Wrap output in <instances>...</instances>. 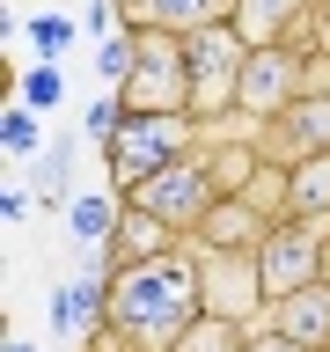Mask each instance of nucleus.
Here are the masks:
<instances>
[{
    "instance_id": "nucleus-1",
    "label": "nucleus",
    "mask_w": 330,
    "mask_h": 352,
    "mask_svg": "<svg viewBox=\"0 0 330 352\" xmlns=\"http://www.w3.org/2000/svg\"><path fill=\"white\" fill-rule=\"evenodd\" d=\"M198 316H206V264H198V250L118 264L110 272V316L88 338V352H176Z\"/></svg>"
},
{
    "instance_id": "nucleus-2",
    "label": "nucleus",
    "mask_w": 330,
    "mask_h": 352,
    "mask_svg": "<svg viewBox=\"0 0 330 352\" xmlns=\"http://www.w3.org/2000/svg\"><path fill=\"white\" fill-rule=\"evenodd\" d=\"M198 140H206V125H198L191 110H125V125L103 140V162H110L118 198H132L147 176L169 169V162L198 154Z\"/></svg>"
},
{
    "instance_id": "nucleus-3",
    "label": "nucleus",
    "mask_w": 330,
    "mask_h": 352,
    "mask_svg": "<svg viewBox=\"0 0 330 352\" xmlns=\"http://www.w3.org/2000/svg\"><path fill=\"white\" fill-rule=\"evenodd\" d=\"M330 272V220H301V213H279L272 235L257 242V279H264V308L301 294L308 279Z\"/></svg>"
},
{
    "instance_id": "nucleus-4",
    "label": "nucleus",
    "mask_w": 330,
    "mask_h": 352,
    "mask_svg": "<svg viewBox=\"0 0 330 352\" xmlns=\"http://www.w3.org/2000/svg\"><path fill=\"white\" fill-rule=\"evenodd\" d=\"M125 110H191V66H184V37L176 30H147L132 22V74L118 81Z\"/></svg>"
},
{
    "instance_id": "nucleus-5",
    "label": "nucleus",
    "mask_w": 330,
    "mask_h": 352,
    "mask_svg": "<svg viewBox=\"0 0 330 352\" xmlns=\"http://www.w3.org/2000/svg\"><path fill=\"white\" fill-rule=\"evenodd\" d=\"M242 59H250V44H242L235 22H213V30H191V37H184V66H191V118H198V125L235 110Z\"/></svg>"
},
{
    "instance_id": "nucleus-6",
    "label": "nucleus",
    "mask_w": 330,
    "mask_h": 352,
    "mask_svg": "<svg viewBox=\"0 0 330 352\" xmlns=\"http://www.w3.org/2000/svg\"><path fill=\"white\" fill-rule=\"evenodd\" d=\"M132 198H140L147 213H162L176 235H198V228H206V213H213L228 191H220V176H213V162H206V154H184V162H169L162 176H147Z\"/></svg>"
},
{
    "instance_id": "nucleus-7",
    "label": "nucleus",
    "mask_w": 330,
    "mask_h": 352,
    "mask_svg": "<svg viewBox=\"0 0 330 352\" xmlns=\"http://www.w3.org/2000/svg\"><path fill=\"white\" fill-rule=\"evenodd\" d=\"M301 88H308V52H294V44H264V52L242 59L235 110H242V118H257V125H272Z\"/></svg>"
},
{
    "instance_id": "nucleus-8",
    "label": "nucleus",
    "mask_w": 330,
    "mask_h": 352,
    "mask_svg": "<svg viewBox=\"0 0 330 352\" xmlns=\"http://www.w3.org/2000/svg\"><path fill=\"white\" fill-rule=\"evenodd\" d=\"M198 264H206V316L257 323V308H264L257 250H198Z\"/></svg>"
},
{
    "instance_id": "nucleus-9",
    "label": "nucleus",
    "mask_w": 330,
    "mask_h": 352,
    "mask_svg": "<svg viewBox=\"0 0 330 352\" xmlns=\"http://www.w3.org/2000/svg\"><path fill=\"white\" fill-rule=\"evenodd\" d=\"M272 154H286V162L330 154V88H301V96L272 118Z\"/></svg>"
},
{
    "instance_id": "nucleus-10",
    "label": "nucleus",
    "mask_w": 330,
    "mask_h": 352,
    "mask_svg": "<svg viewBox=\"0 0 330 352\" xmlns=\"http://www.w3.org/2000/svg\"><path fill=\"white\" fill-rule=\"evenodd\" d=\"M272 220L279 213H264V206H250V191H228L213 206V213H206V228H198V250H257L264 235H272Z\"/></svg>"
},
{
    "instance_id": "nucleus-11",
    "label": "nucleus",
    "mask_w": 330,
    "mask_h": 352,
    "mask_svg": "<svg viewBox=\"0 0 330 352\" xmlns=\"http://www.w3.org/2000/svg\"><path fill=\"white\" fill-rule=\"evenodd\" d=\"M264 323L286 330V338H294V345H308V352H330V279H308L301 294L272 301V308H264Z\"/></svg>"
},
{
    "instance_id": "nucleus-12",
    "label": "nucleus",
    "mask_w": 330,
    "mask_h": 352,
    "mask_svg": "<svg viewBox=\"0 0 330 352\" xmlns=\"http://www.w3.org/2000/svg\"><path fill=\"white\" fill-rule=\"evenodd\" d=\"M169 250H184V235H176L162 213H147L140 198H125L118 235H110V257H118V264H147V257H169Z\"/></svg>"
},
{
    "instance_id": "nucleus-13",
    "label": "nucleus",
    "mask_w": 330,
    "mask_h": 352,
    "mask_svg": "<svg viewBox=\"0 0 330 352\" xmlns=\"http://www.w3.org/2000/svg\"><path fill=\"white\" fill-rule=\"evenodd\" d=\"M279 213L330 220V154H301L279 169Z\"/></svg>"
},
{
    "instance_id": "nucleus-14",
    "label": "nucleus",
    "mask_w": 330,
    "mask_h": 352,
    "mask_svg": "<svg viewBox=\"0 0 330 352\" xmlns=\"http://www.w3.org/2000/svg\"><path fill=\"white\" fill-rule=\"evenodd\" d=\"M316 15V0H235V30L250 52H264V44H286V30L294 22Z\"/></svg>"
},
{
    "instance_id": "nucleus-15",
    "label": "nucleus",
    "mask_w": 330,
    "mask_h": 352,
    "mask_svg": "<svg viewBox=\"0 0 330 352\" xmlns=\"http://www.w3.org/2000/svg\"><path fill=\"white\" fill-rule=\"evenodd\" d=\"M132 15L147 22V30H176V37H191V30L235 22V0H132Z\"/></svg>"
},
{
    "instance_id": "nucleus-16",
    "label": "nucleus",
    "mask_w": 330,
    "mask_h": 352,
    "mask_svg": "<svg viewBox=\"0 0 330 352\" xmlns=\"http://www.w3.org/2000/svg\"><path fill=\"white\" fill-rule=\"evenodd\" d=\"M118 213H125V198L81 191V198H74V242H88V250H110V235H118Z\"/></svg>"
},
{
    "instance_id": "nucleus-17",
    "label": "nucleus",
    "mask_w": 330,
    "mask_h": 352,
    "mask_svg": "<svg viewBox=\"0 0 330 352\" xmlns=\"http://www.w3.org/2000/svg\"><path fill=\"white\" fill-rule=\"evenodd\" d=\"M242 338H250V323H228V316H198V323L184 330V345H176V352H242Z\"/></svg>"
},
{
    "instance_id": "nucleus-18",
    "label": "nucleus",
    "mask_w": 330,
    "mask_h": 352,
    "mask_svg": "<svg viewBox=\"0 0 330 352\" xmlns=\"http://www.w3.org/2000/svg\"><path fill=\"white\" fill-rule=\"evenodd\" d=\"M206 162H213L220 191H250L242 176H257V147H213V154H206Z\"/></svg>"
},
{
    "instance_id": "nucleus-19",
    "label": "nucleus",
    "mask_w": 330,
    "mask_h": 352,
    "mask_svg": "<svg viewBox=\"0 0 330 352\" xmlns=\"http://www.w3.org/2000/svg\"><path fill=\"white\" fill-rule=\"evenodd\" d=\"M0 140H8V154H30V147H37V118H30V103H15L8 118H0Z\"/></svg>"
},
{
    "instance_id": "nucleus-20",
    "label": "nucleus",
    "mask_w": 330,
    "mask_h": 352,
    "mask_svg": "<svg viewBox=\"0 0 330 352\" xmlns=\"http://www.w3.org/2000/svg\"><path fill=\"white\" fill-rule=\"evenodd\" d=\"M96 66H103V81H110V88L132 74V37H125V30H110V37H103V59H96Z\"/></svg>"
},
{
    "instance_id": "nucleus-21",
    "label": "nucleus",
    "mask_w": 330,
    "mask_h": 352,
    "mask_svg": "<svg viewBox=\"0 0 330 352\" xmlns=\"http://www.w3.org/2000/svg\"><path fill=\"white\" fill-rule=\"evenodd\" d=\"M118 125H125V96H118V88H110L103 103L88 110V140H110V132H118Z\"/></svg>"
},
{
    "instance_id": "nucleus-22",
    "label": "nucleus",
    "mask_w": 330,
    "mask_h": 352,
    "mask_svg": "<svg viewBox=\"0 0 330 352\" xmlns=\"http://www.w3.org/2000/svg\"><path fill=\"white\" fill-rule=\"evenodd\" d=\"M22 103H30V110H52V103H59V74H52V66H37V74L22 81Z\"/></svg>"
},
{
    "instance_id": "nucleus-23",
    "label": "nucleus",
    "mask_w": 330,
    "mask_h": 352,
    "mask_svg": "<svg viewBox=\"0 0 330 352\" xmlns=\"http://www.w3.org/2000/svg\"><path fill=\"white\" fill-rule=\"evenodd\" d=\"M242 352H308V345H294V338H286V330H272V323H250Z\"/></svg>"
},
{
    "instance_id": "nucleus-24",
    "label": "nucleus",
    "mask_w": 330,
    "mask_h": 352,
    "mask_svg": "<svg viewBox=\"0 0 330 352\" xmlns=\"http://www.w3.org/2000/svg\"><path fill=\"white\" fill-rule=\"evenodd\" d=\"M30 37H37L44 52H59V44L74 37V22H66V15H37V22H30Z\"/></svg>"
},
{
    "instance_id": "nucleus-25",
    "label": "nucleus",
    "mask_w": 330,
    "mask_h": 352,
    "mask_svg": "<svg viewBox=\"0 0 330 352\" xmlns=\"http://www.w3.org/2000/svg\"><path fill=\"white\" fill-rule=\"evenodd\" d=\"M66 162H74V147H52V154H44V191H66Z\"/></svg>"
},
{
    "instance_id": "nucleus-26",
    "label": "nucleus",
    "mask_w": 330,
    "mask_h": 352,
    "mask_svg": "<svg viewBox=\"0 0 330 352\" xmlns=\"http://www.w3.org/2000/svg\"><path fill=\"white\" fill-rule=\"evenodd\" d=\"M8 352H30V345H8Z\"/></svg>"
}]
</instances>
